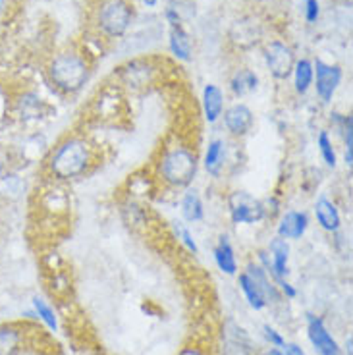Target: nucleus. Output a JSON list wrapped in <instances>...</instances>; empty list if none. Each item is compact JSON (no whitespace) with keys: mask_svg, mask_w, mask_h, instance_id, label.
<instances>
[{"mask_svg":"<svg viewBox=\"0 0 353 355\" xmlns=\"http://www.w3.org/2000/svg\"><path fill=\"white\" fill-rule=\"evenodd\" d=\"M93 164V147L80 135L64 137L49 157V172L58 182H74L85 176Z\"/></svg>","mask_w":353,"mask_h":355,"instance_id":"1","label":"nucleus"},{"mask_svg":"<svg viewBox=\"0 0 353 355\" xmlns=\"http://www.w3.org/2000/svg\"><path fill=\"white\" fill-rule=\"evenodd\" d=\"M199 159L187 145H174L162 153L159 160L160 180L170 187H189L197 176Z\"/></svg>","mask_w":353,"mask_h":355,"instance_id":"2","label":"nucleus"},{"mask_svg":"<svg viewBox=\"0 0 353 355\" xmlns=\"http://www.w3.org/2000/svg\"><path fill=\"white\" fill-rule=\"evenodd\" d=\"M49 76L64 93H78L89 80V66L80 54L62 53L51 62Z\"/></svg>","mask_w":353,"mask_h":355,"instance_id":"3","label":"nucleus"},{"mask_svg":"<svg viewBox=\"0 0 353 355\" xmlns=\"http://www.w3.org/2000/svg\"><path fill=\"white\" fill-rule=\"evenodd\" d=\"M132 8L126 0H105L98 8V29L108 37H122L132 24Z\"/></svg>","mask_w":353,"mask_h":355,"instance_id":"4","label":"nucleus"},{"mask_svg":"<svg viewBox=\"0 0 353 355\" xmlns=\"http://www.w3.org/2000/svg\"><path fill=\"white\" fill-rule=\"evenodd\" d=\"M228 211L230 218L234 224H257L266 216L265 205L263 201H259L255 197L248 193V191H234L228 197Z\"/></svg>","mask_w":353,"mask_h":355,"instance_id":"5","label":"nucleus"},{"mask_svg":"<svg viewBox=\"0 0 353 355\" xmlns=\"http://www.w3.org/2000/svg\"><path fill=\"white\" fill-rule=\"evenodd\" d=\"M313 81H315V89H317L318 98L328 105L334 98L336 89L340 87L342 81V68L340 66H332V64L322 62V60H315L313 64Z\"/></svg>","mask_w":353,"mask_h":355,"instance_id":"6","label":"nucleus"},{"mask_svg":"<svg viewBox=\"0 0 353 355\" xmlns=\"http://www.w3.org/2000/svg\"><path fill=\"white\" fill-rule=\"evenodd\" d=\"M265 60L268 70L276 80H288L293 71V64H295V56L288 44L280 43V41H273L266 44L265 49Z\"/></svg>","mask_w":353,"mask_h":355,"instance_id":"7","label":"nucleus"},{"mask_svg":"<svg viewBox=\"0 0 353 355\" xmlns=\"http://www.w3.org/2000/svg\"><path fill=\"white\" fill-rule=\"evenodd\" d=\"M307 334H309L311 344H313L318 355H342V349L338 346V342L328 332L320 317L307 315Z\"/></svg>","mask_w":353,"mask_h":355,"instance_id":"8","label":"nucleus"},{"mask_svg":"<svg viewBox=\"0 0 353 355\" xmlns=\"http://www.w3.org/2000/svg\"><path fill=\"white\" fill-rule=\"evenodd\" d=\"M224 125L234 137H243L251 132L253 128V122H255V116H253V110L243 105V103H236L228 107L224 112Z\"/></svg>","mask_w":353,"mask_h":355,"instance_id":"9","label":"nucleus"},{"mask_svg":"<svg viewBox=\"0 0 353 355\" xmlns=\"http://www.w3.org/2000/svg\"><path fill=\"white\" fill-rule=\"evenodd\" d=\"M309 228V216L303 211H288L278 220V238L282 240H301Z\"/></svg>","mask_w":353,"mask_h":355,"instance_id":"10","label":"nucleus"},{"mask_svg":"<svg viewBox=\"0 0 353 355\" xmlns=\"http://www.w3.org/2000/svg\"><path fill=\"white\" fill-rule=\"evenodd\" d=\"M203 112L205 120L209 124H214V122H218L222 118V112H224V93L214 83H209L203 89Z\"/></svg>","mask_w":353,"mask_h":355,"instance_id":"11","label":"nucleus"},{"mask_svg":"<svg viewBox=\"0 0 353 355\" xmlns=\"http://www.w3.org/2000/svg\"><path fill=\"white\" fill-rule=\"evenodd\" d=\"M315 216L322 230L338 232L342 226V216L338 213V207L328 197H318L315 203Z\"/></svg>","mask_w":353,"mask_h":355,"instance_id":"12","label":"nucleus"},{"mask_svg":"<svg viewBox=\"0 0 353 355\" xmlns=\"http://www.w3.org/2000/svg\"><path fill=\"white\" fill-rule=\"evenodd\" d=\"M214 255V263L221 268L224 275L236 276L238 275V261H236V251L232 248V243L228 241L226 236H221L218 238V243L212 251Z\"/></svg>","mask_w":353,"mask_h":355,"instance_id":"13","label":"nucleus"},{"mask_svg":"<svg viewBox=\"0 0 353 355\" xmlns=\"http://www.w3.org/2000/svg\"><path fill=\"white\" fill-rule=\"evenodd\" d=\"M170 51L182 62L191 60V39L182 24L170 26Z\"/></svg>","mask_w":353,"mask_h":355,"instance_id":"14","label":"nucleus"},{"mask_svg":"<svg viewBox=\"0 0 353 355\" xmlns=\"http://www.w3.org/2000/svg\"><path fill=\"white\" fill-rule=\"evenodd\" d=\"M246 272H248L251 278H253V282L259 286V290L263 292L265 295L266 303H276L280 300V292H278V288L274 286V282L270 280V276L266 275V270L261 265H255V263H249L248 268H246Z\"/></svg>","mask_w":353,"mask_h":355,"instance_id":"15","label":"nucleus"},{"mask_svg":"<svg viewBox=\"0 0 353 355\" xmlns=\"http://www.w3.org/2000/svg\"><path fill=\"white\" fill-rule=\"evenodd\" d=\"M224 159H226V143H224V139H212V141H209L203 159L205 170L214 178L221 176Z\"/></svg>","mask_w":353,"mask_h":355,"instance_id":"16","label":"nucleus"},{"mask_svg":"<svg viewBox=\"0 0 353 355\" xmlns=\"http://www.w3.org/2000/svg\"><path fill=\"white\" fill-rule=\"evenodd\" d=\"M24 346V332L14 324L0 327V355H16Z\"/></svg>","mask_w":353,"mask_h":355,"instance_id":"17","label":"nucleus"},{"mask_svg":"<svg viewBox=\"0 0 353 355\" xmlns=\"http://www.w3.org/2000/svg\"><path fill=\"white\" fill-rule=\"evenodd\" d=\"M182 216L186 222H201L205 216L203 199L197 189H187L182 199Z\"/></svg>","mask_w":353,"mask_h":355,"instance_id":"18","label":"nucleus"},{"mask_svg":"<svg viewBox=\"0 0 353 355\" xmlns=\"http://www.w3.org/2000/svg\"><path fill=\"white\" fill-rule=\"evenodd\" d=\"M238 284L239 288H241V292H243V295H246V300H248V303L253 307L255 311H263L266 307V300L265 295H263V292L259 290V286L253 282V278L243 270L241 275H239L238 278Z\"/></svg>","mask_w":353,"mask_h":355,"instance_id":"19","label":"nucleus"},{"mask_svg":"<svg viewBox=\"0 0 353 355\" xmlns=\"http://www.w3.org/2000/svg\"><path fill=\"white\" fill-rule=\"evenodd\" d=\"M293 85H295V91L300 95H305L307 91L313 85V62L307 60V58H301V60H295L293 64Z\"/></svg>","mask_w":353,"mask_h":355,"instance_id":"20","label":"nucleus"},{"mask_svg":"<svg viewBox=\"0 0 353 355\" xmlns=\"http://www.w3.org/2000/svg\"><path fill=\"white\" fill-rule=\"evenodd\" d=\"M230 87H232V93L236 97H243V95H249L259 87V78H257L255 71L239 70L230 81Z\"/></svg>","mask_w":353,"mask_h":355,"instance_id":"21","label":"nucleus"},{"mask_svg":"<svg viewBox=\"0 0 353 355\" xmlns=\"http://www.w3.org/2000/svg\"><path fill=\"white\" fill-rule=\"evenodd\" d=\"M24 189H26V182L16 172H4L0 176V196L2 197H6L10 201H16L24 196Z\"/></svg>","mask_w":353,"mask_h":355,"instance_id":"22","label":"nucleus"},{"mask_svg":"<svg viewBox=\"0 0 353 355\" xmlns=\"http://www.w3.org/2000/svg\"><path fill=\"white\" fill-rule=\"evenodd\" d=\"M43 110L44 103L33 93H27L18 101V114L21 116V120H37L43 116Z\"/></svg>","mask_w":353,"mask_h":355,"instance_id":"23","label":"nucleus"},{"mask_svg":"<svg viewBox=\"0 0 353 355\" xmlns=\"http://www.w3.org/2000/svg\"><path fill=\"white\" fill-rule=\"evenodd\" d=\"M33 309H35L37 317L44 322V327H46L49 330H53V332H56V329H58L56 313H54V309L49 305V303L44 302L43 297H39V295L33 297Z\"/></svg>","mask_w":353,"mask_h":355,"instance_id":"24","label":"nucleus"},{"mask_svg":"<svg viewBox=\"0 0 353 355\" xmlns=\"http://www.w3.org/2000/svg\"><path fill=\"white\" fill-rule=\"evenodd\" d=\"M317 145H318V151H320V157H322V160H325V164H327L328 168H336L338 159H336V149H334V145H332V139H330L328 132L318 133Z\"/></svg>","mask_w":353,"mask_h":355,"instance_id":"25","label":"nucleus"},{"mask_svg":"<svg viewBox=\"0 0 353 355\" xmlns=\"http://www.w3.org/2000/svg\"><path fill=\"white\" fill-rule=\"evenodd\" d=\"M178 238L182 240V243H184V245H186L193 255L199 253V248H197V243H195L193 236H191V232L187 230L186 226H178Z\"/></svg>","mask_w":353,"mask_h":355,"instance_id":"26","label":"nucleus"},{"mask_svg":"<svg viewBox=\"0 0 353 355\" xmlns=\"http://www.w3.org/2000/svg\"><path fill=\"white\" fill-rule=\"evenodd\" d=\"M263 332H265L266 342H268L273 347H282L284 344H286V340H284L282 334H280L276 329H273L270 324H265V327H263Z\"/></svg>","mask_w":353,"mask_h":355,"instance_id":"27","label":"nucleus"},{"mask_svg":"<svg viewBox=\"0 0 353 355\" xmlns=\"http://www.w3.org/2000/svg\"><path fill=\"white\" fill-rule=\"evenodd\" d=\"M318 16H320L318 0H305V19H307L309 24H317Z\"/></svg>","mask_w":353,"mask_h":355,"instance_id":"28","label":"nucleus"},{"mask_svg":"<svg viewBox=\"0 0 353 355\" xmlns=\"http://www.w3.org/2000/svg\"><path fill=\"white\" fill-rule=\"evenodd\" d=\"M284 355H305L303 347L298 344H284Z\"/></svg>","mask_w":353,"mask_h":355,"instance_id":"29","label":"nucleus"},{"mask_svg":"<svg viewBox=\"0 0 353 355\" xmlns=\"http://www.w3.org/2000/svg\"><path fill=\"white\" fill-rule=\"evenodd\" d=\"M261 355H284L278 347H270V349H266V352H263Z\"/></svg>","mask_w":353,"mask_h":355,"instance_id":"30","label":"nucleus"},{"mask_svg":"<svg viewBox=\"0 0 353 355\" xmlns=\"http://www.w3.org/2000/svg\"><path fill=\"white\" fill-rule=\"evenodd\" d=\"M4 172H6V160H4V157L0 155V176H2Z\"/></svg>","mask_w":353,"mask_h":355,"instance_id":"31","label":"nucleus"},{"mask_svg":"<svg viewBox=\"0 0 353 355\" xmlns=\"http://www.w3.org/2000/svg\"><path fill=\"white\" fill-rule=\"evenodd\" d=\"M143 2H145L149 8H153V6H157V2H159V0H143Z\"/></svg>","mask_w":353,"mask_h":355,"instance_id":"32","label":"nucleus"},{"mask_svg":"<svg viewBox=\"0 0 353 355\" xmlns=\"http://www.w3.org/2000/svg\"><path fill=\"white\" fill-rule=\"evenodd\" d=\"M0 2H2V0H0Z\"/></svg>","mask_w":353,"mask_h":355,"instance_id":"33","label":"nucleus"}]
</instances>
